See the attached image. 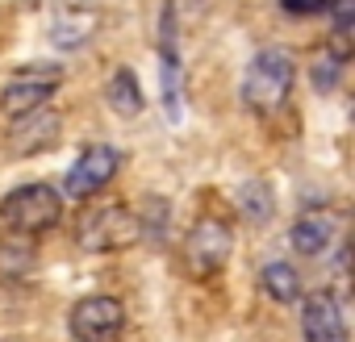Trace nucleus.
Instances as JSON below:
<instances>
[{
  "mask_svg": "<svg viewBox=\"0 0 355 342\" xmlns=\"http://www.w3.org/2000/svg\"><path fill=\"white\" fill-rule=\"evenodd\" d=\"M105 96H109V109L121 113V117H138L142 105H146V100H142V88H138V75H134L130 67H117V71L109 75Z\"/></svg>",
  "mask_w": 355,
  "mask_h": 342,
  "instance_id": "nucleus-12",
  "label": "nucleus"
},
{
  "mask_svg": "<svg viewBox=\"0 0 355 342\" xmlns=\"http://www.w3.org/2000/svg\"><path fill=\"white\" fill-rule=\"evenodd\" d=\"M330 238H334V217H326V213H305L293 226V251L297 255H322L330 246Z\"/></svg>",
  "mask_w": 355,
  "mask_h": 342,
  "instance_id": "nucleus-11",
  "label": "nucleus"
},
{
  "mask_svg": "<svg viewBox=\"0 0 355 342\" xmlns=\"http://www.w3.org/2000/svg\"><path fill=\"white\" fill-rule=\"evenodd\" d=\"M121 163H125V154L117 150V146H105V142H96V146H88L76 163H71V171H67V184H63V192L67 197H76V201H88V197H96L117 171H121Z\"/></svg>",
  "mask_w": 355,
  "mask_h": 342,
  "instance_id": "nucleus-4",
  "label": "nucleus"
},
{
  "mask_svg": "<svg viewBox=\"0 0 355 342\" xmlns=\"http://www.w3.org/2000/svg\"><path fill=\"white\" fill-rule=\"evenodd\" d=\"M63 217V192H55L51 184H21L0 201V222L13 234H42Z\"/></svg>",
  "mask_w": 355,
  "mask_h": 342,
  "instance_id": "nucleus-2",
  "label": "nucleus"
},
{
  "mask_svg": "<svg viewBox=\"0 0 355 342\" xmlns=\"http://www.w3.org/2000/svg\"><path fill=\"white\" fill-rule=\"evenodd\" d=\"M259 284H263V292H268L272 300H280V305L301 300V276H297V267L284 263V259H272V263L259 271Z\"/></svg>",
  "mask_w": 355,
  "mask_h": 342,
  "instance_id": "nucleus-14",
  "label": "nucleus"
},
{
  "mask_svg": "<svg viewBox=\"0 0 355 342\" xmlns=\"http://www.w3.org/2000/svg\"><path fill=\"white\" fill-rule=\"evenodd\" d=\"M343 51H326L318 63H313V88H334V80H338V71H343Z\"/></svg>",
  "mask_w": 355,
  "mask_h": 342,
  "instance_id": "nucleus-17",
  "label": "nucleus"
},
{
  "mask_svg": "<svg viewBox=\"0 0 355 342\" xmlns=\"http://www.w3.org/2000/svg\"><path fill=\"white\" fill-rule=\"evenodd\" d=\"M142 238V222L121 209V205H105V209H92L80 217L76 226V242L92 255H113V251H125Z\"/></svg>",
  "mask_w": 355,
  "mask_h": 342,
  "instance_id": "nucleus-3",
  "label": "nucleus"
},
{
  "mask_svg": "<svg viewBox=\"0 0 355 342\" xmlns=\"http://www.w3.org/2000/svg\"><path fill=\"white\" fill-rule=\"evenodd\" d=\"M301 330L305 342H347V317L334 292H309L301 296Z\"/></svg>",
  "mask_w": 355,
  "mask_h": 342,
  "instance_id": "nucleus-10",
  "label": "nucleus"
},
{
  "mask_svg": "<svg viewBox=\"0 0 355 342\" xmlns=\"http://www.w3.org/2000/svg\"><path fill=\"white\" fill-rule=\"evenodd\" d=\"M51 38H55V46H63V51L84 46V42L92 38V13H84V9H76V13H59L55 26H51Z\"/></svg>",
  "mask_w": 355,
  "mask_h": 342,
  "instance_id": "nucleus-15",
  "label": "nucleus"
},
{
  "mask_svg": "<svg viewBox=\"0 0 355 342\" xmlns=\"http://www.w3.org/2000/svg\"><path fill=\"white\" fill-rule=\"evenodd\" d=\"M280 9L293 13V17H313V13L330 9V0H280Z\"/></svg>",
  "mask_w": 355,
  "mask_h": 342,
  "instance_id": "nucleus-19",
  "label": "nucleus"
},
{
  "mask_svg": "<svg viewBox=\"0 0 355 342\" xmlns=\"http://www.w3.org/2000/svg\"><path fill=\"white\" fill-rule=\"evenodd\" d=\"M293 80H297L293 55L280 51V46H263V51L247 63V75H243V105L255 109V113H276V109L288 100Z\"/></svg>",
  "mask_w": 355,
  "mask_h": 342,
  "instance_id": "nucleus-1",
  "label": "nucleus"
},
{
  "mask_svg": "<svg viewBox=\"0 0 355 342\" xmlns=\"http://www.w3.org/2000/svg\"><path fill=\"white\" fill-rule=\"evenodd\" d=\"M125 325V309L117 296H84L67 313V330L76 342H109Z\"/></svg>",
  "mask_w": 355,
  "mask_h": 342,
  "instance_id": "nucleus-5",
  "label": "nucleus"
},
{
  "mask_svg": "<svg viewBox=\"0 0 355 342\" xmlns=\"http://www.w3.org/2000/svg\"><path fill=\"white\" fill-rule=\"evenodd\" d=\"M230 251H234V230H230V222H222V217H201L197 226H193V234H189V267H193V276H214L226 259H230Z\"/></svg>",
  "mask_w": 355,
  "mask_h": 342,
  "instance_id": "nucleus-6",
  "label": "nucleus"
},
{
  "mask_svg": "<svg viewBox=\"0 0 355 342\" xmlns=\"http://www.w3.org/2000/svg\"><path fill=\"white\" fill-rule=\"evenodd\" d=\"M38 263V251H34V238L30 234H9L5 242H0V276H30Z\"/></svg>",
  "mask_w": 355,
  "mask_h": 342,
  "instance_id": "nucleus-13",
  "label": "nucleus"
},
{
  "mask_svg": "<svg viewBox=\"0 0 355 342\" xmlns=\"http://www.w3.org/2000/svg\"><path fill=\"white\" fill-rule=\"evenodd\" d=\"M239 205H243L247 222H268V217H272V197H268V188H263V184H243Z\"/></svg>",
  "mask_w": 355,
  "mask_h": 342,
  "instance_id": "nucleus-16",
  "label": "nucleus"
},
{
  "mask_svg": "<svg viewBox=\"0 0 355 342\" xmlns=\"http://www.w3.org/2000/svg\"><path fill=\"white\" fill-rule=\"evenodd\" d=\"M159 67H163V105L167 117H180V26H175V0L163 5L159 17Z\"/></svg>",
  "mask_w": 355,
  "mask_h": 342,
  "instance_id": "nucleus-8",
  "label": "nucleus"
},
{
  "mask_svg": "<svg viewBox=\"0 0 355 342\" xmlns=\"http://www.w3.org/2000/svg\"><path fill=\"white\" fill-rule=\"evenodd\" d=\"M63 71L59 67H26L21 75H13L5 88H0V113H9V117H21L38 105H46L59 88Z\"/></svg>",
  "mask_w": 355,
  "mask_h": 342,
  "instance_id": "nucleus-7",
  "label": "nucleus"
},
{
  "mask_svg": "<svg viewBox=\"0 0 355 342\" xmlns=\"http://www.w3.org/2000/svg\"><path fill=\"white\" fill-rule=\"evenodd\" d=\"M59 138H63V117L46 105L13 117V129H9V146L17 154H42L51 146H59Z\"/></svg>",
  "mask_w": 355,
  "mask_h": 342,
  "instance_id": "nucleus-9",
  "label": "nucleus"
},
{
  "mask_svg": "<svg viewBox=\"0 0 355 342\" xmlns=\"http://www.w3.org/2000/svg\"><path fill=\"white\" fill-rule=\"evenodd\" d=\"M330 9H334V34H351V21H355V0H330Z\"/></svg>",
  "mask_w": 355,
  "mask_h": 342,
  "instance_id": "nucleus-18",
  "label": "nucleus"
}]
</instances>
